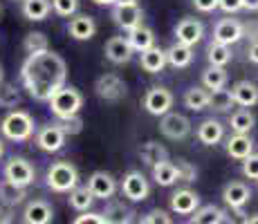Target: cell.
I'll use <instances>...</instances> for the list:
<instances>
[{
	"mask_svg": "<svg viewBox=\"0 0 258 224\" xmlns=\"http://www.w3.org/2000/svg\"><path fill=\"white\" fill-rule=\"evenodd\" d=\"M21 79L32 99L49 101L58 90L66 86L68 79L66 61L52 49H45V52L38 54H27V58H25L21 67Z\"/></svg>",
	"mask_w": 258,
	"mask_h": 224,
	"instance_id": "1",
	"label": "cell"
},
{
	"mask_svg": "<svg viewBox=\"0 0 258 224\" xmlns=\"http://www.w3.org/2000/svg\"><path fill=\"white\" fill-rule=\"evenodd\" d=\"M81 108H83V94L72 86L70 88L63 86L52 99H49V110L54 112L56 119L74 117V114H79Z\"/></svg>",
	"mask_w": 258,
	"mask_h": 224,
	"instance_id": "2",
	"label": "cell"
},
{
	"mask_svg": "<svg viewBox=\"0 0 258 224\" xmlns=\"http://www.w3.org/2000/svg\"><path fill=\"white\" fill-rule=\"evenodd\" d=\"M0 130L12 141H27L34 134V119L25 110H12L0 123Z\"/></svg>",
	"mask_w": 258,
	"mask_h": 224,
	"instance_id": "3",
	"label": "cell"
},
{
	"mask_svg": "<svg viewBox=\"0 0 258 224\" xmlns=\"http://www.w3.org/2000/svg\"><path fill=\"white\" fill-rule=\"evenodd\" d=\"M47 186L56 193H70L79 186V171L70 162H56L47 171Z\"/></svg>",
	"mask_w": 258,
	"mask_h": 224,
	"instance_id": "4",
	"label": "cell"
},
{
	"mask_svg": "<svg viewBox=\"0 0 258 224\" xmlns=\"http://www.w3.org/2000/svg\"><path fill=\"white\" fill-rule=\"evenodd\" d=\"M34 177H36L34 166L25 157H12L7 162V166H5V182L14 184V186L27 188L34 182Z\"/></svg>",
	"mask_w": 258,
	"mask_h": 224,
	"instance_id": "5",
	"label": "cell"
},
{
	"mask_svg": "<svg viewBox=\"0 0 258 224\" xmlns=\"http://www.w3.org/2000/svg\"><path fill=\"white\" fill-rule=\"evenodd\" d=\"M94 92H97V97L103 99V101H119V99L126 97V83H123L117 74L108 72L97 79Z\"/></svg>",
	"mask_w": 258,
	"mask_h": 224,
	"instance_id": "6",
	"label": "cell"
},
{
	"mask_svg": "<svg viewBox=\"0 0 258 224\" xmlns=\"http://www.w3.org/2000/svg\"><path fill=\"white\" fill-rule=\"evenodd\" d=\"M171 106H173V94L166 88H160V86L151 88L146 92V97H144V108L153 117H164L171 110Z\"/></svg>",
	"mask_w": 258,
	"mask_h": 224,
	"instance_id": "7",
	"label": "cell"
},
{
	"mask_svg": "<svg viewBox=\"0 0 258 224\" xmlns=\"http://www.w3.org/2000/svg\"><path fill=\"white\" fill-rule=\"evenodd\" d=\"M121 193L131 202H144L148 197V193H151L148 179L144 177L140 171L126 173V175H123V182H121Z\"/></svg>",
	"mask_w": 258,
	"mask_h": 224,
	"instance_id": "8",
	"label": "cell"
},
{
	"mask_svg": "<svg viewBox=\"0 0 258 224\" xmlns=\"http://www.w3.org/2000/svg\"><path fill=\"white\" fill-rule=\"evenodd\" d=\"M88 191L92 193L94 200H110L117 193V179L106 171H97L88 179Z\"/></svg>",
	"mask_w": 258,
	"mask_h": 224,
	"instance_id": "9",
	"label": "cell"
},
{
	"mask_svg": "<svg viewBox=\"0 0 258 224\" xmlns=\"http://www.w3.org/2000/svg\"><path fill=\"white\" fill-rule=\"evenodd\" d=\"M160 130L164 137L168 139H184L188 132H191V121L180 112H166L162 117V123H160Z\"/></svg>",
	"mask_w": 258,
	"mask_h": 224,
	"instance_id": "10",
	"label": "cell"
},
{
	"mask_svg": "<svg viewBox=\"0 0 258 224\" xmlns=\"http://www.w3.org/2000/svg\"><path fill=\"white\" fill-rule=\"evenodd\" d=\"M112 21H115L121 29L131 32V29L140 27L144 21V12L137 5H115L112 7Z\"/></svg>",
	"mask_w": 258,
	"mask_h": 224,
	"instance_id": "11",
	"label": "cell"
},
{
	"mask_svg": "<svg viewBox=\"0 0 258 224\" xmlns=\"http://www.w3.org/2000/svg\"><path fill=\"white\" fill-rule=\"evenodd\" d=\"M36 143L41 151L45 153H58L63 146H66V134L56 126V123H49V126H43L36 134Z\"/></svg>",
	"mask_w": 258,
	"mask_h": 224,
	"instance_id": "12",
	"label": "cell"
},
{
	"mask_svg": "<svg viewBox=\"0 0 258 224\" xmlns=\"http://www.w3.org/2000/svg\"><path fill=\"white\" fill-rule=\"evenodd\" d=\"M245 29L238 21H231V18H222L220 23L213 27V43H220V45H234L242 38Z\"/></svg>",
	"mask_w": 258,
	"mask_h": 224,
	"instance_id": "13",
	"label": "cell"
},
{
	"mask_svg": "<svg viewBox=\"0 0 258 224\" xmlns=\"http://www.w3.org/2000/svg\"><path fill=\"white\" fill-rule=\"evenodd\" d=\"M202 34H205V27H202V23L196 21V18H182V21L175 25L177 43L188 45V47H193V45L200 43Z\"/></svg>",
	"mask_w": 258,
	"mask_h": 224,
	"instance_id": "14",
	"label": "cell"
},
{
	"mask_svg": "<svg viewBox=\"0 0 258 224\" xmlns=\"http://www.w3.org/2000/svg\"><path fill=\"white\" fill-rule=\"evenodd\" d=\"M68 34L74 41H90L97 34V23L88 14H74L70 18V25H68Z\"/></svg>",
	"mask_w": 258,
	"mask_h": 224,
	"instance_id": "15",
	"label": "cell"
},
{
	"mask_svg": "<svg viewBox=\"0 0 258 224\" xmlns=\"http://www.w3.org/2000/svg\"><path fill=\"white\" fill-rule=\"evenodd\" d=\"M103 52H106L108 61L115 63V65H123V63H128L131 56H133L131 43H128V38H123V36H112L110 41L106 43Z\"/></svg>",
	"mask_w": 258,
	"mask_h": 224,
	"instance_id": "16",
	"label": "cell"
},
{
	"mask_svg": "<svg viewBox=\"0 0 258 224\" xmlns=\"http://www.w3.org/2000/svg\"><path fill=\"white\" fill-rule=\"evenodd\" d=\"M198 206H200V197H198V193L188 191V188L173 193V197H171V208L177 215H193Z\"/></svg>",
	"mask_w": 258,
	"mask_h": 224,
	"instance_id": "17",
	"label": "cell"
},
{
	"mask_svg": "<svg viewBox=\"0 0 258 224\" xmlns=\"http://www.w3.org/2000/svg\"><path fill=\"white\" fill-rule=\"evenodd\" d=\"M52 215H54L52 206L43 200L29 202L27 206H25V213H23L25 224H49L52 222Z\"/></svg>",
	"mask_w": 258,
	"mask_h": 224,
	"instance_id": "18",
	"label": "cell"
},
{
	"mask_svg": "<svg viewBox=\"0 0 258 224\" xmlns=\"http://www.w3.org/2000/svg\"><path fill=\"white\" fill-rule=\"evenodd\" d=\"M251 197V191L247 184L242 182H229L222 191V200H225L227 206H236V208H242Z\"/></svg>",
	"mask_w": 258,
	"mask_h": 224,
	"instance_id": "19",
	"label": "cell"
},
{
	"mask_svg": "<svg viewBox=\"0 0 258 224\" xmlns=\"http://www.w3.org/2000/svg\"><path fill=\"white\" fill-rule=\"evenodd\" d=\"M106 224H131L135 217V211L131 206H126L123 202H110L106 206V211L101 213Z\"/></svg>",
	"mask_w": 258,
	"mask_h": 224,
	"instance_id": "20",
	"label": "cell"
},
{
	"mask_svg": "<svg viewBox=\"0 0 258 224\" xmlns=\"http://www.w3.org/2000/svg\"><path fill=\"white\" fill-rule=\"evenodd\" d=\"M231 97H234V103H238V106L251 108L258 103V86H254L251 81H238L231 88Z\"/></svg>",
	"mask_w": 258,
	"mask_h": 224,
	"instance_id": "21",
	"label": "cell"
},
{
	"mask_svg": "<svg viewBox=\"0 0 258 224\" xmlns=\"http://www.w3.org/2000/svg\"><path fill=\"white\" fill-rule=\"evenodd\" d=\"M222 137H225V126L220 121H216V119H205L198 126V139L205 146H216Z\"/></svg>",
	"mask_w": 258,
	"mask_h": 224,
	"instance_id": "22",
	"label": "cell"
},
{
	"mask_svg": "<svg viewBox=\"0 0 258 224\" xmlns=\"http://www.w3.org/2000/svg\"><path fill=\"white\" fill-rule=\"evenodd\" d=\"M227 153H229V157L242 162L245 157H249L254 153V141H251L249 134H231L227 139Z\"/></svg>",
	"mask_w": 258,
	"mask_h": 224,
	"instance_id": "23",
	"label": "cell"
},
{
	"mask_svg": "<svg viewBox=\"0 0 258 224\" xmlns=\"http://www.w3.org/2000/svg\"><path fill=\"white\" fill-rule=\"evenodd\" d=\"M126 38H128V43H131L133 52H140V54L146 52L148 47H153V45H155V34H153V29L144 27V25L131 29Z\"/></svg>",
	"mask_w": 258,
	"mask_h": 224,
	"instance_id": "24",
	"label": "cell"
},
{
	"mask_svg": "<svg viewBox=\"0 0 258 224\" xmlns=\"http://www.w3.org/2000/svg\"><path fill=\"white\" fill-rule=\"evenodd\" d=\"M193 61V49L188 45H182V43H173L171 47L166 49V63L177 69L182 67H188Z\"/></svg>",
	"mask_w": 258,
	"mask_h": 224,
	"instance_id": "25",
	"label": "cell"
},
{
	"mask_svg": "<svg viewBox=\"0 0 258 224\" xmlns=\"http://www.w3.org/2000/svg\"><path fill=\"white\" fill-rule=\"evenodd\" d=\"M142 67L146 69V72H151V74H157V72H162L166 65V52L164 49H160V47H148L146 52H142Z\"/></svg>",
	"mask_w": 258,
	"mask_h": 224,
	"instance_id": "26",
	"label": "cell"
},
{
	"mask_svg": "<svg viewBox=\"0 0 258 224\" xmlns=\"http://www.w3.org/2000/svg\"><path fill=\"white\" fill-rule=\"evenodd\" d=\"M52 12L49 0H23V16L27 21H45Z\"/></svg>",
	"mask_w": 258,
	"mask_h": 224,
	"instance_id": "27",
	"label": "cell"
},
{
	"mask_svg": "<svg viewBox=\"0 0 258 224\" xmlns=\"http://www.w3.org/2000/svg\"><path fill=\"white\" fill-rule=\"evenodd\" d=\"M209 97H211V92L205 86L202 88H191V90H186L184 92V106L188 108V110H193V112L207 110V108H209Z\"/></svg>",
	"mask_w": 258,
	"mask_h": 224,
	"instance_id": "28",
	"label": "cell"
},
{
	"mask_svg": "<svg viewBox=\"0 0 258 224\" xmlns=\"http://www.w3.org/2000/svg\"><path fill=\"white\" fill-rule=\"evenodd\" d=\"M140 157H142V162L146 164V166H155V164H160V162H166L168 159V151L162 143H157V141H146L142 146V151H140Z\"/></svg>",
	"mask_w": 258,
	"mask_h": 224,
	"instance_id": "29",
	"label": "cell"
},
{
	"mask_svg": "<svg viewBox=\"0 0 258 224\" xmlns=\"http://www.w3.org/2000/svg\"><path fill=\"white\" fill-rule=\"evenodd\" d=\"M254 123H256V117L251 114V110H247V108L236 110L229 117V126H231V130H234V134H249Z\"/></svg>",
	"mask_w": 258,
	"mask_h": 224,
	"instance_id": "30",
	"label": "cell"
},
{
	"mask_svg": "<svg viewBox=\"0 0 258 224\" xmlns=\"http://www.w3.org/2000/svg\"><path fill=\"white\" fill-rule=\"evenodd\" d=\"M153 179H155L160 186H173L177 182V168L173 162H160L153 166Z\"/></svg>",
	"mask_w": 258,
	"mask_h": 224,
	"instance_id": "31",
	"label": "cell"
},
{
	"mask_svg": "<svg viewBox=\"0 0 258 224\" xmlns=\"http://www.w3.org/2000/svg\"><path fill=\"white\" fill-rule=\"evenodd\" d=\"M202 86H205L209 92H213V90H222L227 86V72L225 67H213L209 65L202 72Z\"/></svg>",
	"mask_w": 258,
	"mask_h": 224,
	"instance_id": "32",
	"label": "cell"
},
{
	"mask_svg": "<svg viewBox=\"0 0 258 224\" xmlns=\"http://www.w3.org/2000/svg\"><path fill=\"white\" fill-rule=\"evenodd\" d=\"M92 202H94V197H92V193L88 191V186H74L70 191V206L74 211H79V213L90 211Z\"/></svg>",
	"mask_w": 258,
	"mask_h": 224,
	"instance_id": "33",
	"label": "cell"
},
{
	"mask_svg": "<svg viewBox=\"0 0 258 224\" xmlns=\"http://www.w3.org/2000/svg\"><path fill=\"white\" fill-rule=\"evenodd\" d=\"M188 224H222V208L213 206V204L196 208V215H191Z\"/></svg>",
	"mask_w": 258,
	"mask_h": 224,
	"instance_id": "34",
	"label": "cell"
},
{
	"mask_svg": "<svg viewBox=\"0 0 258 224\" xmlns=\"http://www.w3.org/2000/svg\"><path fill=\"white\" fill-rule=\"evenodd\" d=\"M209 108L216 112H229L234 108V97H231V90H213L209 97Z\"/></svg>",
	"mask_w": 258,
	"mask_h": 224,
	"instance_id": "35",
	"label": "cell"
},
{
	"mask_svg": "<svg viewBox=\"0 0 258 224\" xmlns=\"http://www.w3.org/2000/svg\"><path fill=\"white\" fill-rule=\"evenodd\" d=\"M207 58H209V65H213V67H225L227 63L231 61V49H229V45L211 43V45H209V52H207Z\"/></svg>",
	"mask_w": 258,
	"mask_h": 224,
	"instance_id": "36",
	"label": "cell"
},
{
	"mask_svg": "<svg viewBox=\"0 0 258 224\" xmlns=\"http://www.w3.org/2000/svg\"><path fill=\"white\" fill-rule=\"evenodd\" d=\"M25 197H27L25 195V188L14 186V184H9V182L0 184V200H3L5 206H16V204H21Z\"/></svg>",
	"mask_w": 258,
	"mask_h": 224,
	"instance_id": "37",
	"label": "cell"
},
{
	"mask_svg": "<svg viewBox=\"0 0 258 224\" xmlns=\"http://www.w3.org/2000/svg\"><path fill=\"white\" fill-rule=\"evenodd\" d=\"M25 52L27 54H38V52H45V49H49L47 45V36L43 32H32L25 36V43H23Z\"/></svg>",
	"mask_w": 258,
	"mask_h": 224,
	"instance_id": "38",
	"label": "cell"
},
{
	"mask_svg": "<svg viewBox=\"0 0 258 224\" xmlns=\"http://www.w3.org/2000/svg\"><path fill=\"white\" fill-rule=\"evenodd\" d=\"M21 103V92L12 83H0V108H16Z\"/></svg>",
	"mask_w": 258,
	"mask_h": 224,
	"instance_id": "39",
	"label": "cell"
},
{
	"mask_svg": "<svg viewBox=\"0 0 258 224\" xmlns=\"http://www.w3.org/2000/svg\"><path fill=\"white\" fill-rule=\"evenodd\" d=\"M56 126L61 128L66 137H68V134L72 137V134H79L83 130V119L79 117V114H74V117H68V119H58Z\"/></svg>",
	"mask_w": 258,
	"mask_h": 224,
	"instance_id": "40",
	"label": "cell"
},
{
	"mask_svg": "<svg viewBox=\"0 0 258 224\" xmlns=\"http://www.w3.org/2000/svg\"><path fill=\"white\" fill-rule=\"evenodd\" d=\"M52 9L63 18H72L79 12V0H52Z\"/></svg>",
	"mask_w": 258,
	"mask_h": 224,
	"instance_id": "41",
	"label": "cell"
},
{
	"mask_svg": "<svg viewBox=\"0 0 258 224\" xmlns=\"http://www.w3.org/2000/svg\"><path fill=\"white\" fill-rule=\"evenodd\" d=\"M175 168H177V182H193L198 177L196 166H191L186 159H177Z\"/></svg>",
	"mask_w": 258,
	"mask_h": 224,
	"instance_id": "42",
	"label": "cell"
},
{
	"mask_svg": "<svg viewBox=\"0 0 258 224\" xmlns=\"http://www.w3.org/2000/svg\"><path fill=\"white\" fill-rule=\"evenodd\" d=\"M247 220H249V215L242 208L229 206L227 211H222V222H227V224H247Z\"/></svg>",
	"mask_w": 258,
	"mask_h": 224,
	"instance_id": "43",
	"label": "cell"
},
{
	"mask_svg": "<svg viewBox=\"0 0 258 224\" xmlns=\"http://www.w3.org/2000/svg\"><path fill=\"white\" fill-rule=\"evenodd\" d=\"M242 175L249 177V179H256V182H258V155L251 153L249 157L242 159Z\"/></svg>",
	"mask_w": 258,
	"mask_h": 224,
	"instance_id": "44",
	"label": "cell"
},
{
	"mask_svg": "<svg viewBox=\"0 0 258 224\" xmlns=\"http://www.w3.org/2000/svg\"><path fill=\"white\" fill-rule=\"evenodd\" d=\"M72 224H106L101 217V213H92V211H86L83 215H79L77 220H74Z\"/></svg>",
	"mask_w": 258,
	"mask_h": 224,
	"instance_id": "45",
	"label": "cell"
},
{
	"mask_svg": "<svg viewBox=\"0 0 258 224\" xmlns=\"http://www.w3.org/2000/svg\"><path fill=\"white\" fill-rule=\"evenodd\" d=\"M218 9L227 14H236L242 9V0H218Z\"/></svg>",
	"mask_w": 258,
	"mask_h": 224,
	"instance_id": "46",
	"label": "cell"
},
{
	"mask_svg": "<svg viewBox=\"0 0 258 224\" xmlns=\"http://www.w3.org/2000/svg\"><path fill=\"white\" fill-rule=\"evenodd\" d=\"M193 5H196V9L202 14H209L213 9H218V0H193Z\"/></svg>",
	"mask_w": 258,
	"mask_h": 224,
	"instance_id": "47",
	"label": "cell"
},
{
	"mask_svg": "<svg viewBox=\"0 0 258 224\" xmlns=\"http://www.w3.org/2000/svg\"><path fill=\"white\" fill-rule=\"evenodd\" d=\"M151 220H153V224H173L171 215H168L166 211H160V208H155V211L151 213Z\"/></svg>",
	"mask_w": 258,
	"mask_h": 224,
	"instance_id": "48",
	"label": "cell"
},
{
	"mask_svg": "<svg viewBox=\"0 0 258 224\" xmlns=\"http://www.w3.org/2000/svg\"><path fill=\"white\" fill-rule=\"evenodd\" d=\"M12 220H14L12 206H3V208H0V224H12Z\"/></svg>",
	"mask_w": 258,
	"mask_h": 224,
	"instance_id": "49",
	"label": "cell"
},
{
	"mask_svg": "<svg viewBox=\"0 0 258 224\" xmlns=\"http://www.w3.org/2000/svg\"><path fill=\"white\" fill-rule=\"evenodd\" d=\"M247 56H249V61H251V63H256V65H258V41H256V43L249 47V52H247Z\"/></svg>",
	"mask_w": 258,
	"mask_h": 224,
	"instance_id": "50",
	"label": "cell"
},
{
	"mask_svg": "<svg viewBox=\"0 0 258 224\" xmlns=\"http://www.w3.org/2000/svg\"><path fill=\"white\" fill-rule=\"evenodd\" d=\"M242 9H249V12H258V0H242Z\"/></svg>",
	"mask_w": 258,
	"mask_h": 224,
	"instance_id": "51",
	"label": "cell"
},
{
	"mask_svg": "<svg viewBox=\"0 0 258 224\" xmlns=\"http://www.w3.org/2000/svg\"><path fill=\"white\" fill-rule=\"evenodd\" d=\"M92 3H97V5H115L117 0H92Z\"/></svg>",
	"mask_w": 258,
	"mask_h": 224,
	"instance_id": "52",
	"label": "cell"
},
{
	"mask_svg": "<svg viewBox=\"0 0 258 224\" xmlns=\"http://www.w3.org/2000/svg\"><path fill=\"white\" fill-rule=\"evenodd\" d=\"M115 5H137V0H117Z\"/></svg>",
	"mask_w": 258,
	"mask_h": 224,
	"instance_id": "53",
	"label": "cell"
},
{
	"mask_svg": "<svg viewBox=\"0 0 258 224\" xmlns=\"http://www.w3.org/2000/svg\"><path fill=\"white\" fill-rule=\"evenodd\" d=\"M137 224H153V220H151V215H146V217H142Z\"/></svg>",
	"mask_w": 258,
	"mask_h": 224,
	"instance_id": "54",
	"label": "cell"
},
{
	"mask_svg": "<svg viewBox=\"0 0 258 224\" xmlns=\"http://www.w3.org/2000/svg\"><path fill=\"white\" fill-rule=\"evenodd\" d=\"M247 224H258V215H251L249 220H247Z\"/></svg>",
	"mask_w": 258,
	"mask_h": 224,
	"instance_id": "55",
	"label": "cell"
},
{
	"mask_svg": "<svg viewBox=\"0 0 258 224\" xmlns=\"http://www.w3.org/2000/svg\"><path fill=\"white\" fill-rule=\"evenodd\" d=\"M3 155H5V143L0 141V157H3Z\"/></svg>",
	"mask_w": 258,
	"mask_h": 224,
	"instance_id": "56",
	"label": "cell"
},
{
	"mask_svg": "<svg viewBox=\"0 0 258 224\" xmlns=\"http://www.w3.org/2000/svg\"><path fill=\"white\" fill-rule=\"evenodd\" d=\"M3 79H5V69H3V65H0V83H3Z\"/></svg>",
	"mask_w": 258,
	"mask_h": 224,
	"instance_id": "57",
	"label": "cell"
},
{
	"mask_svg": "<svg viewBox=\"0 0 258 224\" xmlns=\"http://www.w3.org/2000/svg\"><path fill=\"white\" fill-rule=\"evenodd\" d=\"M0 12H3V7H0Z\"/></svg>",
	"mask_w": 258,
	"mask_h": 224,
	"instance_id": "58",
	"label": "cell"
},
{
	"mask_svg": "<svg viewBox=\"0 0 258 224\" xmlns=\"http://www.w3.org/2000/svg\"><path fill=\"white\" fill-rule=\"evenodd\" d=\"M21 3H23V0H21Z\"/></svg>",
	"mask_w": 258,
	"mask_h": 224,
	"instance_id": "59",
	"label": "cell"
}]
</instances>
